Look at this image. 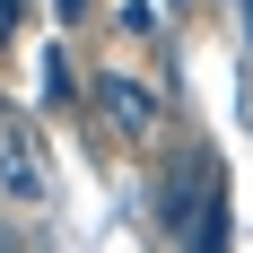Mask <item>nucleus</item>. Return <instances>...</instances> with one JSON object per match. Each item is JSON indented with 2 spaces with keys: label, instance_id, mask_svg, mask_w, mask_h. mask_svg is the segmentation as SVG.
Returning a JSON list of instances; mask_svg holds the SVG:
<instances>
[{
  "label": "nucleus",
  "instance_id": "nucleus-4",
  "mask_svg": "<svg viewBox=\"0 0 253 253\" xmlns=\"http://www.w3.org/2000/svg\"><path fill=\"white\" fill-rule=\"evenodd\" d=\"M0 253H26V236H18V227H9V218H0Z\"/></svg>",
  "mask_w": 253,
  "mask_h": 253
},
{
  "label": "nucleus",
  "instance_id": "nucleus-3",
  "mask_svg": "<svg viewBox=\"0 0 253 253\" xmlns=\"http://www.w3.org/2000/svg\"><path fill=\"white\" fill-rule=\"evenodd\" d=\"M79 96V79H70V52L61 44H44V105H70Z\"/></svg>",
  "mask_w": 253,
  "mask_h": 253
},
{
  "label": "nucleus",
  "instance_id": "nucleus-6",
  "mask_svg": "<svg viewBox=\"0 0 253 253\" xmlns=\"http://www.w3.org/2000/svg\"><path fill=\"white\" fill-rule=\"evenodd\" d=\"M245 26H253V0H245Z\"/></svg>",
  "mask_w": 253,
  "mask_h": 253
},
{
  "label": "nucleus",
  "instance_id": "nucleus-2",
  "mask_svg": "<svg viewBox=\"0 0 253 253\" xmlns=\"http://www.w3.org/2000/svg\"><path fill=\"white\" fill-rule=\"evenodd\" d=\"M44 140L26 114H0V201L9 210H44Z\"/></svg>",
  "mask_w": 253,
  "mask_h": 253
},
{
  "label": "nucleus",
  "instance_id": "nucleus-1",
  "mask_svg": "<svg viewBox=\"0 0 253 253\" xmlns=\"http://www.w3.org/2000/svg\"><path fill=\"white\" fill-rule=\"evenodd\" d=\"M87 105H96V123L114 131L123 149H157V140H166V96H157V87H140L131 70H114V61L87 79Z\"/></svg>",
  "mask_w": 253,
  "mask_h": 253
},
{
  "label": "nucleus",
  "instance_id": "nucleus-5",
  "mask_svg": "<svg viewBox=\"0 0 253 253\" xmlns=\"http://www.w3.org/2000/svg\"><path fill=\"white\" fill-rule=\"evenodd\" d=\"M52 9H61V18H70V26H79V18H87V0H52Z\"/></svg>",
  "mask_w": 253,
  "mask_h": 253
}]
</instances>
